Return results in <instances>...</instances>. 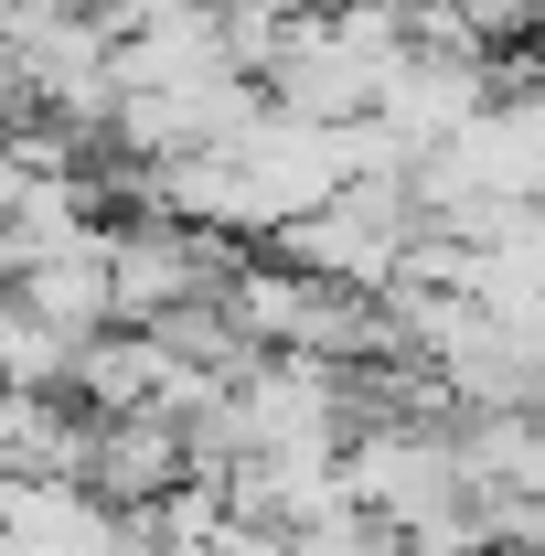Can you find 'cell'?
I'll return each instance as SVG.
<instances>
[{
	"mask_svg": "<svg viewBox=\"0 0 545 556\" xmlns=\"http://www.w3.org/2000/svg\"><path fill=\"white\" fill-rule=\"evenodd\" d=\"M86 482L107 503H161L172 482H193V450H182V417L129 407V417H97V450H86Z\"/></svg>",
	"mask_w": 545,
	"mask_h": 556,
	"instance_id": "4",
	"label": "cell"
},
{
	"mask_svg": "<svg viewBox=\"0 0 545 556\" xmlns=\"http://www.w3.org/2000/svg\"><path fill=\"white\" fill-rule=\"evenodd\" d=\"M11 300H33L43 321H65V332H107L118 321V278H107V225L97 236H75V247H54V257H33L22 278H0Z\"/></svg>",
	"mask_w": 545,
	"mask_h": 556,
	"instance_id": "5",
	"label": "cell"
},
{
	"mask_svg": "<svg viewBox=\"0 0 545 556\" xmlns=\"http://www.w3.org/2000/svg\"><path fill=\"white\" fill-rule=\"evenodd\" d=\"M246 268L236 236L214 225H182V214H139V225H107V278H118V321H161L182 300H225V278Z\"/></svg>",
	"mask_w": 545,
	"mask_h": 556,
	"instance_id": "2",
	"label": "cell"
},
{
	"mask_svg": "<svg viewBox=\"0 0 545 556\" xmlns=\"http://www.w3.org/2000/svg\"><path fill=\"white\" fill-rule=\"evenodd\" d=\"M460 417V407H449ZM449 417H375V428H353L342 439V492L375 514V525H417V514H439V503H460V439H449Z\"/></svg>",
	"mask_w": 545,
	"mask_h": 556,
	"instance_id": "1",
	"label": "cell"
},
{
	"mask_svg": "<svg viewBox=\"0 0 545 556\" xmlns=\"http://www.w3.org/2000/svg\"><path fill=\"white\" fill-rule=\"evenodd\" d=\"M75 364H86V332L43 321L33 300L0 289V386H22V396H75Z\"/></svg>",
	"mask_w": 545,
	"mask_h": 556,
	"instance_id": "7",
	"label": "cell"
},
{
	"mask_svg": "<svg viewBox=\"0 0 545 556\" xmlns=\"http://www.w3.org/2000/svg\"><path fill=\"white\" fill-rule=\"evenodd\" d=\"M182 353L161 343L150 321H107V332H86V364H75V396L97 417H129V407H150L161 396V375H172Z\"/></svg>",
	"mask_w": 545,
	"mask_h": 556,
	"instance_id": "6",
	"label": "cell"
},
{
	"mask_svg": "<svg viewBox=\"0 0 545 556\" xmlns=\"http://www.w3.org/2000/svg\"><path fill=\"white\" fill-rule=\"evenodd\" d=\"M375 54L342 33L332 11H310L300 0V22H289V54L268 65V108H289V118H375Z\"/></svg>",
	"mask_w": 545,
	"mask_h": 556,
	"instance_id": "3",
	"label": "cell"
}]
</instances>
